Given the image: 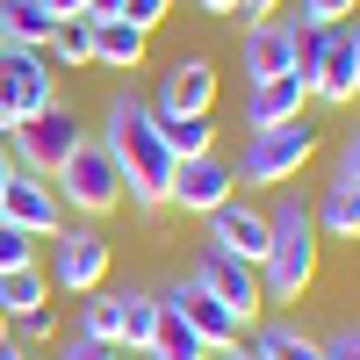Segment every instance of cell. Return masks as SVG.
Listing matches in <instances>:
<instances>
[{
    "label": "cell",
    "mask_w": 360,
    "mask_h": 360,
    "mask_svg": "<svg viewBox=\"0 0 360 360\" xmlns=\"http://www.w3.org/2000/svg\"><path fill=\"white\" fill-rule=\"evenodd\" d=\"M29 259H37V238L0 217V274H15V266H29Z\"/></svg>",
    "instance_id": "cell-27"
},
{
    "label": "cell",
    "mask_w": 360,
    "mask_h": 360,
    "mask_svg": "<svg viewBox=\"0 0 360 360\" xmlns=\"http://www.w3.org/2000/svg\"><path fill=\"white\" fill-rule=\"evenodd\" d=\"M123 8H130V0H86V15H94V22H101V15H123Z\"/></svg>",
    "instance_id": "cell-35"
},
{
    "label": "cell",
    "mask_w": 360,
    "mask_h": 360,
    "mask_svg": "<svg viewBox=\"0 0 360 360\" xmlns=\"http://www.w3.org/2000/svg\"><path fill=\"white\" fill-rule=\"evenodd\" d=\"M310 224H317V238H360V188L353 180H324L310 202Z\"/></svg>",
    "instance_id": "cell-16"
},
{
    "label": "cell",
    "mask_w": 360,
    "mask_h": 360,
    "mask_svg": "<svg viewBox=\"0 0 360 360\" xmlns=\"http://www.w3.org/2000/svg\"><path fill=\"white\" fill-rule=\"evenodd\" d=\"M8 339H15V346H44V339H58V303H37V310H22V317L8 324Z\"/></svg>",
    "instance_id": "cell-26"
},
{
    "label": "cell",
    "mask_w": 360,
    "mask_h": 360,
    "mask_svg": "<svg viewBox=\"0 0 360 360\" xmlns=\"http://www.w3.org/2000/svg\"><path fill=\"white\" fill-rule=\"evenodd\" d=\"M166 15H173V0H130V8H123V22H137L144 37H152V29H159Z\"/></svg>",
    "instance_id": "cell-29"
},
{
    "label": "cell",
    "mask_w": 360,
    "mask_h": 360,
    "mask_svg": "<svg viewBox=\"0 0 360 360\" xmlns=\"http://www.w3.org/2000/svg\"><path fill=\"white\" fill-rule=\"evenodd\" d=\"M159 332V295H123V324H115V353H144Z\"/></svg>",
    "instance_id": "cell-21"
},
{
    "label": "cell",
    "mask_w": 360,
    "mask_h": 360,
    "mask_svg": "<svg viewBox=\"0 0 360 360\" xmlns=\"http://www.w3.org/2000/svg\"><path fill=\"white\" fill-rule=\"evenodd\" d=\"M51 15H58V22H72V15H86V0H51Z\"/></svg>",
    "instance_id": "cell-36"
},
{
    "label": "cell",
    "mask_w": 360,
    "mask_h": 360,
    "mask_svg": "<svg viewBox=\"0 0 360 360\" xmlns=\"http://www.w3.org/2000/svg\"><path fill=\"white\" fill-rule=\"evenodd\" d=\"M44 58H51V65H65V72L94 65V15H72V22H58V37L44 44Z\"/></svg>",
    "instance_id": "cell-20"
},
{
    "label": "cell",
    "mask_w": 360,
    "mask_h": 360,
    "mask_svg": "<svg viewBox=\"0 0 360 360\" xmlns=\"http://www.w3.org/2000/svg\"><path fill=\"white\" fill-rule=\"evenodd\" d=\"M72 144H79L72 108H44V115H29V123H15V130H8V152H15V166H22V173H58Z\"/></svg>",
    "instance_id": "cell-8"
},
{
    "label": "cell",
    "mask_w": 360,
    "mask_h": 360,
    "mask_svg": "<svg viewBox=\"0 0 360 360\" xmlns=\"http://www.w3.org/2000/svg\"><path fill=\"white\" fill-rule=\"evenodd\" d=\"M202 15H238V0H195Z\"/></svg>",
    "instance_id": "cell-38"
},
{
    "label": "cell",
    "mask_w": 360,
    "mask_h": 360,
    "mask_svg": "<svg viewBox=\"0 0 360 360\" xmlns=\"http://www.w3.org/2000/svg\"><path fill=\"white\" fill-rule=\"evenodd\" d=\"M0 44H8V29H0Z\"/></svg>",
    "instance_id": "cell-42"
},
{
    "label": "cell",
    "mask_w": 360,
    "mask_h": 360,
    "mask_svg": "<svg viewBox=\"0 0 360 360\" xmlns=\"http://www.w3.org/2000/svg\"><path fill=\"white\" fill-rule=\"evenodd\" d=\"M0 217H8L15 231H29V238H58L65 231V202H58L51 173H22L15 166V180L0 188Z\"/></svg>",
    "instance_id": "cell-11"
},
{
    "label": "cell",
    "mask_w": 360,
    "mask_h": 360,
    "mask_svg": "<svg viewBox=\"0 0 360 360\" xmlns=\"http://www.w3.org/2000/svg\"><path fill=\"white\" fill-rule=\"evenodd\" d=\"M144 353H152V360H209V346H202L166 303H159V332H152V346H144Z\"/></svg>",
    "instance_id": "cell-25"
},
{
    "label": "cell",
    "mask_w": 360,
    "mask_h": 360,
    "mask_svg": "<svg viewBox=\"0 0 360 360\" xmlns=\"http://www.w3.org/2000/svg\"><path fill=\"white\" fill-rule=\"evenodd\" d=\"M58 360H123V353H115V346H94V339H58Z\"/></svg>",
    "instance_id": "cell-30"
},
{
    "label": "cell",
    "mask_w": 360,
    "mask_h": 360,
    "mask_svg": "<svg viewBox=\"0 0 360 360\" xmlns=\"http://www.w3.org/2000/svg\"><path fill=\"white\" fill-rule=\"evenodd\" d=\"M0 339H8V310H0Z\"/></svg>",
    "instance_id": "cell-40"
},
{
    "label": "cell",
    "mask_w": 360,
    "mask_h": 360,
    "mask_svg": "<svg viewBox=\"0 0 360 360\" xmlns=\"http://www.w3.org/2000/svg\"><path fill=\"white\" fill-rule=\"evenodd\" d=\"M188 281H195V288H209L224 310H238V324H252V317L266 310V303H259V266L231 259L224 245H209V238L195 245V266H188Z\"/></svg>",
    "instance_id": "cell-7"
},
{
    "label": "cell",
    "mask_w": 360,
    "mask_h": 360,
    "mask_svg": "<svg viewBox=\"0 0 360 360\" xmlns=\"http://www.w3.org/2000/svg\"><path fill=\"white\" fill-rule=\"evenodd\" d=\"M209 360H252V353L245 346H224V353H209Z\"/></svg>",
    "instance_id": "cell-39"
},
{
    "label": "cell",
    "mask_w": 360,
    "mask_h": 360,
    "mask_svg": "<svg viewBox=\"0 0 360 360\" xmlns=\"http://www.w3.org/2000/svg\"><path fill=\"white\" fill-rule=\"evenodd\" d=\"M115 324H123V295H115V288H94V295H79V310H72V332H79V339H94V346H115Z\"/></svg>",
    "instance_id": "cell-19"
},
{
    "label": "cell",
    "mask_w": 360,
    "mask_h": 360,
    "mask_svg": "<svg viewBox=\"0 0 360 360\" xmlns=\"http://www.w3.org/2000/svg\"><path fill=\"white\" fill-rule=\"evenodd\" d=\"M51 188H58V202H65L72 217H108V209L123 202V180H115V159L101 152V137H79L65 152V166L51 173Z\"/></svg>",
    "instance_id": "cell-5"
},
{
    "label": "cell",
    "mask_w": 360,
    "mask_h": 360,
    "mask_svg": "<svg viewBox=\"0 0 360 360\" xmlns=\"http://www.w3.org/2000/svg\"><path fill=\"white\" fill-rule=\"evenodd\" d=\"M166 152L173 159H195V152H217V130H209V115H152Z\"/></svg>",
    "instance_id": "cell-22"
},
{
    "label": "cell",
    "mask_w": 360,
    "mask_h": 360,
    "mask_svg": "<svg viewBox=\"0 0 360 360\" xmlns=\"http://www.w3.org/2000/svg\"><path fill=\"white\" fill-rule=\"evenodd\" d=\"M159 303L188 324V332L209 346V353H224V346H245V324H238V310H224L209 288H195V281H173V288H159Z\"/></svg>",
    "instance_id": "cell-9"
},
{
    "label": "cell",
    "mask_w": 360,
    "mask_h": 360,
    "mask_svg": "<svg viewBox=\"0 0 360 360\" xmlns=\"http://www.w3.org/2000/svg\"><path fill=\"white\" fill-rule=\"evenodd\" d=\"M144 29L137 22H123V15H101L94 22V65H115V72H137V58H144Z\"/></svg>",
    "instance_id": "cell-17"
},
{
    "label": "cell",
    "mask_w": 360,
    "mask_h": 360,
    "mask_svg": "<svg viewBox=\"0 0 360 360\" xmlns=\"http://www.w3.org/2000/svg\"><path fill=\"white\" fill-rule=\"evenodd\" d=\"M238 195L231 180V159L217 152H195V159H173V180H166V209H188V217H209L217 202Z\"/></svg>",
    "instance_id": "cell-10"
},
{
    "label": "cell",
    "mask_w": 360,
    "mask_h": 360,
    "mask_svg": "<svg viewBox=\"0 0 360 360\" xmlns=\"http://www.w3.org/2000/svg\"><path fill=\"white\" fill-rule=\"evenodd\" d=\"M288 37H295V15H259V22H245V37H238L245 86H252V79H288Z\"/></svg>",
    "instance_id": "cell-13"
},
{
    "label": "cell",
    "mask_w": 360,
    "mask_h": 360,
    "mask_svg": "<svg viewBox=\"0 0 360 360\" xmlns=\"http://www.w3.org/2000/svg\"><path fill=\"white\" fill-rule=\"evenodd\" d=\"M317 159V130L310 123H274V130H245V152L231 159L238 188H281Z\"/></svg>",
    "instance_id": "cell-3"
},
{
    "label": "cell",
    "mask_w": 360,
    "mask_h": 360,
    "mask_svg": "<svg viewBox=\"0 0 360 360\" xmlns=\"http://www.w3.org/2000/svg\"><path fill=\"white\" fill-rule=\"evenodd\" d=\"M37 303H51V281H44L37 259L15 266V274H0V310H8V324H15L22 310H37Z\"/></svg>",
    "instance_id": "cell-23"
},
{
    "label": "cell",
    "mask_w": 360,
    "mask_h": 360,
    "mask_svg": "<svg viewBox=\"0 0 360 360\" xmlns=\"http://www.w3.org/2000/svg\"><path fill=\"white\" fill-rule=\"evenodd\" d=\"M310 86L303 79H252L245 86V130H274V123H303Z\"/></svg>",
    "instance_id": "cell-15"
},
{
    "label": "cell",
    "mask_w": 360,
    "mask_h": 360,
    "mask_svg": "<svg viewBox=\"0 0 360 360\" xmlns=\"http://www.w3.org/2000/svg\"><path fill=\"white\" fill-rule=\"evenodd\" d=\"M346 15H360V0H303V22H324V29H339Z\"/></svg>",
    "instance_id": "cell-28"
},
{
    "label": "cell",
    "mask_w": 360,
    "mask_h": 360,
    "mask_svg": "<svg viewBox=\"0 0 360 360\" xmlns=\"http://www.w3.org/2000/svg\"><path fill=\"white\" fill-rule=\"evenodd\" d=\"M209 101H217V72H209L202 51H180L173 65H166V79L144 94L152 115H209Z\"/></svg>",
    "instance_id": "cell-12"
},
{
    "label": "cell",
    "mask_w": 360,
    "mask_h": 360,
    "mask_svg": "<svg viewBox=\"0 0 360 360\" xmlns=\"http://www.w3.org/2000/svg\"><path fill=\"white\" fill-rule=\"evenodd\" d=\"M101 152L115 159V180H123V195L144 224L166 217V180H173V152L152 123V108H144L137 86H115L108 108H101Z\"/></svg>",
    "instance_id": "cell-1"
},
{
    "label": "cell",
    "mask_w": 360,
    "mask_h": 360,
    "mask_svg": "<svg viewBox=\"0 0 360 360\" xmlns=\"http://www.w3.org/2000/svg\"><path fill=\"white\" fill-rule=\"evenodd\" d=\"M15 180V152H8V137H0V188Z\"/></svg>",
    "instance_id": "cell-37"
},
{
    "label": "cell",
    "mask_w": 360,
    "mask_h": 360,
    "mask_svg": "<svg viewBox=\"0 0 360 360\" xmlns=\"http://www.w3.org/2000/svg\"><path fill=\"white\" fill-rule=\"evenodd\" d=\"M58 108V72L44 51L29 44H0V137H8L15 123H29V115Z\"/></svg>",
    "instance_id": "cell-4"
},
{
    "label": "cell",
    "mask_w": 360,
    "mask_h": 360,
    "mask_svg": "<svg viewBox=\"0 0 360 360\" xmlns=\"http://www.w3.org/2000/svg\"><path fill=\"white\" fill-rule=\"evenodd\" d=\"M238 15H252V22L259 15H281V0H238Z\"/></svg>",
    "instance_id": "cell-34"
},
{
    "label": "cell",
    "mask_w": 360,
    "mask_h": 360,
    "mask_svg": "<svg viewBox=\"0 0 360 360\" xmlns=\"http://www.w3.org/2000/svg\"><path fill=\"white\" fill-rule=\"evenodd\" d=\"M324 346V360H360V324H339L332 339H317Z\"/></svg>",
    "instance_id": "cell-31"
},
{
    "label": "cell",
    "mask_w": 360,
    "mask_h": 360,
    "mask_svg": "<svg viewBox=\"0 0 360 360\" xmlns=\"http://www.w3.org/2000/svg\"><path fill=\"white\" fill-rule=\"evenodd\" d=\"M339 29H346V51H353V101H360V15H346Z\"/></svg>",
    "instance_id": "cell-33"
},
{
    "label": "cell",
    "mask_w": 360,
    "mask_h": 360,
    "mask_svg": "<svg viewBox=\"0 0 360 360\" xmlns=\"http://www.w3.org/2000/svg\"><path fill=\"white\" fill-rule=\"evenodd\" d=\"M44 281L51 288H65V295H94L108 281V238L94 224H65L51 238V266H44Z\"/></svg>",
    "instance_id": "cell-6"
},
{
    "label": "cell",
    "mask_w": 360,
    "mask_h": 360,
    "mask_svg": "<svg viewBox=\"0 0 360 360\" xmlns=\"http://www.w3.org/2000/svg\"><path fill=\"white\" fill-rule=\"evenodd\" d=\"M209 245H224L231 259L259 266V252H266V209H252L245 195L217 202V209H209Z\"/></svg>",
    "instance_id": "cell-14"
},
{
    "label": "cell",
    "mask_w": 360,
    "mask_h": 360,
    "mask_svg": "<svg viewBox=\"0 0 360 360\" xmlns=\"http://www.w3.org/2000/svg\"><path fill=\"white\" fill-rule=\"evenodd\" d=\"M123 360H152V353H123Z\"/></svg>",
    "instance_id": "cell-41"
},
{
    "label": "cell",
    "mask_w": 360,
    "mask_h": 360,
    "mask_svg": "<svg viewBox=\"0 0 360 360\" xmlns=\"http://www.w3.org/2000/svg\"><path fill=\"white\" fill-rule=\"evenodd\" d=\"M22 360H29V353H22Z\"/></svg>",
    "instance_id": "cell-43"
},
{
    "label": "cell",
    "mask_w": 360,
    "mask_h": 360,
    "mask_svg": "<svg viewBox=\"0 0 360 360\" xmlns=\"http://www.w3.org/2000/svg\"><path fill=\"white\" fill-rule=\"evenodd\" d=\"M332 180H353V188H360V130L339 137V173H332Z\"/></svg>",
    "instance_id": "cell-32"
},
{
    "label": "cell",
    "mask_w": 360,
    "mask_h": 360,
    "mask_svg": "<svg viewBox=\"0 0 360 360\" xmlns=\"http://www.w3.org/2000/svg\"><path fill=\"white\" fill-rule=\"evenodd\" d=\"M0 29H8V44L44 51L58 37V15H51V0H0Z\"/></svg>",
    "instance_id": "cell-18"
},
{
    "label": "cell",
    "mask_w": 360,
    "mask_h": 360,
    "mask_svg": "<svg viewBox=\"0 0 360 360\" xmlns=\"http://www.w3.org/2000/svg\"><path fill=\"white\" fill-rule=\"evenodd\" d=\"M317 274V224L303 195H281L266 209V252H259V303H295Z\"/></svg>",
    "instance_id": "cell-2"
},
{
    "label": "cell",
    "mask_w": 360,
    "mask_h": 360,
    "mask_svg": "<svg viewBox=\"0 0 360 360\" xmlns=\"http://www.w3.org/2000/svg\"><path fill=\"white\" fill-rule=\"evenodd\" d=\"M245 353H252V360H324V346H317L310 332H295V324H266Z\"/></svg>",
    "instance_id": "cell-24"
}]
</instances>
